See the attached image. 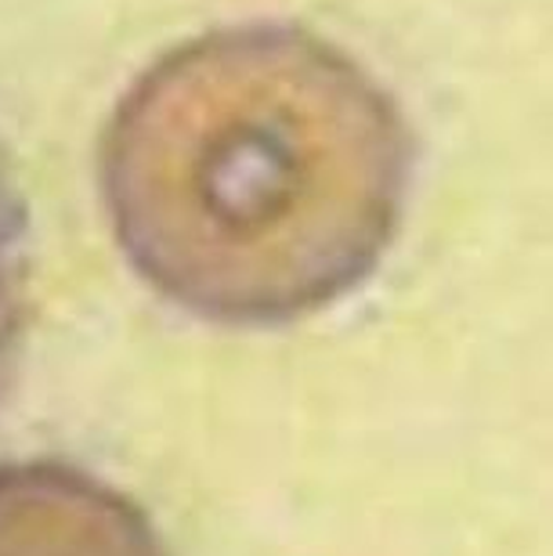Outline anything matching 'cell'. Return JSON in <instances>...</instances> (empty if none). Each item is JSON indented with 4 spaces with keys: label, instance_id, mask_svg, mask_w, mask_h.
I'll return each instance as SVG.
<instances>
[{
    "label": "cell",
    "instance_id": "cell-1",
    "mask_svg": "<svg viewBox=\"0 0 553 556\" xmlns=\"http://www.w3.org/2000/svg\"><path fill=\"white\" fill-rule=\"evenodd\" d=\"M413 135L355 54L293 22L163 51L105 119L98 185L127 264L228 326L290 321L376 271L402 225Z\"/></svg>",
    "mask_w": 553,
    "mask_h": 556
},
{
    "label": "cell",
    "instance_id": "cell-2",
    "mask_svg": "<svg viewBox=\"0 0 553 556\" xmlns=\"http://www.w3.org/2000/svg\"><path fill=\"white\" fill-rule=\"evenodd\" d=\"M0 556H167L135 498L65 463L0 466Z\"/></svg>",
    "mask_w": 553,
    "mask_h": 556
},
{
    "label": "cell",
    "instance_id": "cell-3",
    "mask_svg": "<svg viewBox=\"0 0 553 556\" xmlns=\"http://www.w3.org/2000/svg\"><path fill=\"white\" fill-rule=\"evenodd\" d=\"M33 289V220L26 188L0 138V397L15 369Z\"/></svg>",
    "mask_w": 553,
    "mask_h": 556
}]
</instances>
